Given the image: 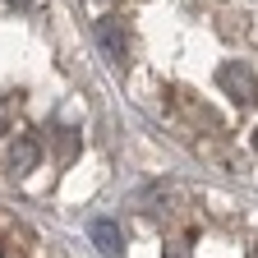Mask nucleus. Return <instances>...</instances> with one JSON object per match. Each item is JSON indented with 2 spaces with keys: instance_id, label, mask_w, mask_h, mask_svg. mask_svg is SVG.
<instances>
[{
  "instance_id": "f03ea898",
  "label": "nucleus",
  "mask_w": 258,
  "mask_h": 258,
  "mask_svg": "<svg viewBox=\"0 0 258 258\" xmlns=\"http://www.w3.org/2000/svg\"><path fill=\"white\" fill-rule=\"evenodd\" d=\"M88 235H92L97 253H106V258H115V253H120V226H115L111 217H92V226H88Z\"/></svg>"
},
{
  "instance_id": "20e7f679",
  "label": "nucleus",
  "mask_w": 258,
  "mask_h": 258,
  "mask_svg": "<svg viewBox=\"0 0 258 258\" xmlns=\"http://www.w3.org/2000/svg\"><path fill=\"white\" fill-rule=\"evenodd\" d=\"M0 258H5V253H0Z\"/></svg>"
},
{
  "instance_id": "f257e3e1",
  "label": "nucleus",
  "mask_w": 258,
  "mask_h": 258,
  "mask_svg": "<svg viewBox=\"0 0 258 258\" xmlns=\"http://www.w3.org/2000/svg\"><path fill=\"white\" fill-rule=\"evenodd\" d=\"M42 152H46V148H42L37 134H14V139L5 143V161H10L19 175H23V171H37V166H42Z\"/></svg>"
},
{
  "instance_id": "7ed1b4c3",
  "label": "nucleus",
  "mask_w": 258,
  "mask_h": 258,
  "mask_svg": "<svg viewBox=\"0 0 258 258\" xmlns=\"http://www.w3.org/2000/svg\"><path fill=\"white\" fill-rule=\"evenodd\" d=\"M249 143H253V152H258V129H253V134H249Z\"/></svg>"
}]
</instances>
